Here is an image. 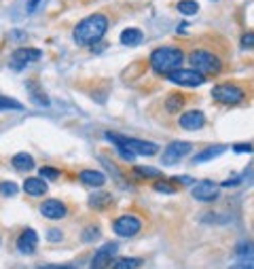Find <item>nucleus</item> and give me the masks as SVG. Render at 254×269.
I'll return each instance as SVG.
<instances>
[{
	"label": "nucleus",
	"instance_id": "1",
	"mask_svg": "<svg viewBox=\"0 0 254 269\" xmlns=\"http://www.w3.org/2000/svg\"><path fill=\"white\" fill-rule=\"evenodd\" d=\"M106 32H108V17L102 13H93L89 17H85L75 28V43L93 47L95 43H100L104 39Z\"/></svg>",
	"mask_w": 254,
	"mask_h": 269
},
{
	"label": "nucleus",
	"instance_id": "2",
	"mask_svg": "<svg viewBox=\"0 0 254 269\" xmlns=\"http://www.w3.org/2000/svg\"><path fill=\"white\" fill-rule=\"evenodd\" d=\"M183 60H185V55L178 47H159V49H155L149 57L151 68L161 76H167V74H172L174 70H178Z\"/></svg>",
	"mask_w": 254,
	"mask_h": 269
},
{
	"label": "nucleus",
	"instance_id": "3",
	"mask_svg": "<svg viewBox=\"0 0 254 269\" xmlns=\"http://www.w3.org/2000/svg\"><path fill=\"white\" fill-rule=\"evenodd\" d=\"M189 64L193 66L191 70H195V72L203 74V76H208V74H219L221 70H223V62H221V57L208 51V49H195V51H191L189 55Z\"/></svg>",
	"mask_w": 254,
	"mask_h": 269
},
{
	"label": "nucleus",
	"instance_id": "4",
	"mask_svg": "<svg viewBox=\"0 0 254 269\" xmlns=\"http://www.w3.org/2000/svg\"><path fill=\"white\" fill-rule=\"evenodd\" d=\"M106 140H111V142L117 144V146L127 148L129 153H134V155H147V157H153V155H157V150H159V146L153 144V142H147V140L125 138V136H119V134H113V132H108V134H106Z\"/></svg>",
	"mask_w": 254,
	"mask_h": 269
},
{
	"label": "nucleus",
	"instance_id": "5",
	"mask_svg": "<svg viewBox=\"0 0 254 269\" xmlns=\"http://www.w3.org/2000/svg\"><path fill=\"white\" fill-rule=\"evenodd\" d=\"M212 98L225 106H235V104H241L246 100V91L233 83H221L212 89Z\"/></svg>",
	"mask_w": 254,
	"mask_h": 269
},
{
	"label": "nucleus",
	"instance_id": "6",
	"mask_svg": "<svg viewBox=\"0 0 254 269\" xmlns=\"http://www.w3.org/2000/svg\"><path fill=\"white\" fill-rule=\"evenodd\" d=\"M167 79H169V83L180 85V87H201L205 83V76L191 68H178L172 74H167Z\"/></svg>",
	"mask_w": 254,
	"mask_h": 269
},
{
	"label": "nucleus",
	"instance_id": "7",
	"mask_svg": "<svg viewBox=\"0 0 254 269\" xmlns=\"http://www.w3.org/2000/svg\"><path fill=\"white\" fill-rule=\"evenodd\" d=\"M193 150V144L191 142H183V140H176V142L167 144V148L161 153V163L163 166H174V163L183 161L189 153Z\"/></svg>",
	"mask_w": 254,
	"mask_h": 269
},
{
	"label": "nucleus",
	"instance_id": "8",
	"mask_svg": "<svg viewBox=\"0 0 254 269\" xmlns=\"http://www.w3.org/2000/svg\"><path fill=\"white\" fill-rule=\"evenodd\" d=\"M115 233L121 238H131V236H136V233L142 229V220L134 214H123V216H119L115 220V225H113Z\"/></svg>",
	"mask_w": 254,
	"mask_h": 269
},
{
	"label": "nucleus",
	"instance_id": "9",
	"mask_svg": "<svg viewBox=\"0 0 254 269\" xmlns=\"http://www.w3.org/2000/svg\"><path fill=\"white\" fill-rule=\"evenodd\" d=\"M219 193H221V186L216 182H210V180L195 182L193 189H191V195L195 197L197 202H203V204H210L214 200H219Z\"/></svg>",
	"mask_w": 254,
	"mask_h": 269
},
{
	"label": "nucleus",
	"instance_id": "10",
	"mask_svg": "<svg viewBox=\"0 0 254 269\" xmlns=\"http://www.w3.org/2000/svg\"><path fill=\"white\" fill-rule=\"evenodd\" d=\"M41 49H34V47H19V49H15L13 51V66L17 68V70H21L23 66H28L30 62H39L41 60Z\"/></svg>",
	"mask_w": 254,
	"mask_h": 269
},
{
	"label": "nucleus",
	"instance_id": "11",
	"mask_svg": "<svg viewBox=\"0 0 254 269\" xmlns=\"http://www.w3.org/2000/svg\"><path fill=\"white\" fill-rule=\"evenodd\" d=\"M117 252V244H104V246L93 254V259H91V269H108L111 267V261H113V256Z\"/></svg>",
	"mask_w": 254,
	"mask_h": 269
},
{
	"label": "nucleus",
	"instance_id": "12",
	"mask_svg": "<svg viewBox=\"0 0 254 269\" xmlns=\"http://www.w3.org/2000/svg\"><path fill=\"white\" fill-rule=\"evenodd\" d=\"M41 214L45 218H49V220H59V218H64L68 214V208H66L64 202H59V200H47L41 206Z\"/></svg>",
	"mask_w": 254,
	"mask_h": 269
},
{
	"label": "nucleus",
	"instance_id": "13",
	"mask_svg": "<svg viewBox=\"0 0 254 269\" xmlns=\"http://www.w3.org/2000/svg\"><path fill=\"white\" fill-rule=\"evenodd\" d=\"M36 244H39V236H36L34 229H23L21 236L17 238V250L21 254H32L36 250Z\"/></svg>",
	"mask_w": 254,
	"mask_h": 269
},
{
	"label": "nucleus",
	"instance_id": "14",
	"mask_svg": "<svg viewBox=\"0 0 254 269\" xmlns=\"http://www.w3.org/2000/svg\"><path fill=\"white\" fill-rule=\"evenodd\" d=\"M180 127H185V130H201L203 123H205V114L201 110H189L180 117Z\"/></svg>",
	"mask_w": 254,
	"mask_h": 269
},
{
	"label": "nucleus",
	"instance_id": "15",
	"mask_svg": "<svg viewBox=\"0 0 254 269\" xmlns=\"http://www.w3.org/2000/svg\"><path fill=\"white\" fill-rule=\"evenodd\" d=\"M79 180L85 184V186H93V189H100V186L106 184V176L98 170H83L79 174Z\"/></svg>",
	"mask_w": 254,
	"mask_h": 269
},
{
	"label": "nucleus",
	"instance_id": "16",
	"mask_svg": "<svg viewBox=\"0 0 254 269\" xmlns=\"http://www.w3.org/2000/svg\"><path fill=\"white\" fill-rule=\"evenodd\" d=\"M227 150V146L223 144H214V146H208V148H203L201 153H197L195 157H193V163H205V161H212L216 157H221L223 153Z\"/></svg>",
	"mask_w": 254,
	"mask_h": 269
},
{
	"label": "nucleus",
	"instance_id": "17",
	"mask_svg": "<svg viewBox=\"0 0 254 269\" xmlns=\"http://www.w3.org/2000/svg\"><path fill=\"white\" fill-rule=\"evenodd\" d=\"M26 87H28V93H30V98H32V102L34 104H39V106H49V98H47V93L39 87V83H36V81H28L26 83Z\"/></svg>",
	"mask_w": 254,
	"mask_h": 269
},
{
	"label": "nucleus",
	"instance_id": "18",
	"mask_svg": "<svg viewBox=\"0 0 254 269\" xmlns=\"http://www.w3.org/2000/svg\"><path fill=\"white\" fill-rule=\"evenodd\" d=\"M23 191H26L28 195L32 197H39V195H45L47 193V182L39 176V178H26V182H23Z\"/></svg>",
	"mask_w": 254,
	"mask_h": 269
},
{
	"label": "nucleus",
	"instance_id": "19",
	"mask_svg": "<svg viewBox=\"0 0 254 269\" xmlns=\"http://www.w3.org/2000/svg\"><path fill=\"white\" fill-rule=\"evenodd\" d=\"M144 41V34L138 30V28H127L121 32V43L127 45V47H136Z\"/></svg>",
	"mask_w": 254,
	"mask_h": 269
},
{
	"label": "nucleus",
	"instance_id": "20",
	"mask_svg": "<svg viewBox=\"0 0 254 269\" xmlns=\"http://www.w3.org/2000/svg\"><path fill=\"white\" fill-rule=\"evenodd\" d=\"M11 163H13V168L19 170V172H30V170H34V157L28 155V153H17Z\"/></svg>",
	"mask_w": 254,
	"mask_h": 269
},
{
	"label": "nucleus",
	"instance_id": "21",
	"mask_svg": "<svg viewBox=\"0 0 254 269\" xmlns=\"http://www.w3.org/2000/svg\"><path fill=\"white\" fill-rule=\"evenodd\" d=\"M89 206H91L93 210H104V208L111 206V195H108V193L91 195V197H89Z\"/></svg>",
	"mask_w": 254,
	"mask_h": 269
},
{
	"label": "nucleus",
	"instance_id": "22",
	"mask_svg": "<svg viewBox=\"0 0 254 269\" xmlns=\"http://www.w3.org/2000/svg\"><path fill=\"white\" fill-rule=\"evenodd\" d=\"M178 11H180V15L191 17V15H195L197 11H199V5L195 3V0H180V3H178Z\"/></svg>",
	"mask_w": 254,
	"mask_h": 269
},
{
	"label": "nucleus",
	"instance_id": "23",
	"mask_svg": "<svg viewBox=\"0 0 254 269\" xmlns=\"http://www.w3.org/2000/svg\"><path fill=\"white\" fill-rule=\"evenodd\" d=\"M183 104H185V98L180 96V93H172V96L167 98V102H165V108H167V112H178L180 108H183Z\"/></svg>",
	"mask_w": 254,
	"mask_h": 269
},
{
	"label": "nucleus",
	"instance_id": "24",
	"mask_svg": "<svg viewBox=\"0 0 254 269\" xmlns=\"http://www.w3.org/2000/svg\"><path fill=\"white\" fill-rule=\"evenodd\" d=\"M142 265V259H131V256H125V259H117L113 269H138Z\"/></svg>",
	"mask_w": 254,
	"mask_h": 269
},
{
	"label": "nucleus",
	"instance_id": "25",
	"mask_svg": "<svg viewBox=\"0 0 254 269\" xmlns=\"http://www.w3.org/2000/svg\"><path fill=\"white\" fill-rule=\"evenodd\" d=\"M134 172H136V176H140V178H159L161 176V170L151 168V166H138Z\"/></svg>",
	"mask_w": 254,
	"mask_h": 269
},
{
	"label": "nucleus",
	"instance_id": "26",
	"mask_svg": "<svg viewBox=\"0 0 254 269\" xmlns=\"http://www.w3.org/2000/svg\"><path fill=\"white\" fill-rule=\"evenodd\" d=\"M0 110H23V104L13 98L0 96Z\"/></svg>",
	"mask_w": 254,
	"mask_h": 269
},
{
	"label": "nucleus",
	"instance_id": "27",
	"mask_svg": "<svg viewBox=\"0 0 254 269\" xmlns=\"http://www.w3.org/2000/svg\"><path fill=\"white\" fill-rule=\"evenodd\" d=\"M17 191H19V186H17L13 180H5V182H0V195H5V197H13Z\"/></svg>",
	"mask_w": 254,
	"mask_h": 269
},
{
	"label": "nucleus",
	"instance_id": "28",
	"mask_svg": "<svg viewBox=\"0 0 254 269\" xmlns=\"http://www.w3.org/2000/svg\"><path fill=\"white\" fill-rule=\"evenodd\" d=\"M153 189H155L157 193H167V195L176 193V186H172V180H159V182H155Z\"/></svg>",
	"mask_w": 254,
	"mask_h": 269
},
{
	"label": "nucleus",
	"instance_id": "29",
	"mask_svg": "<svg viewBox=\"0 0 254 269\" xmlns=\"http://www.w3.org/2000/svg\"><path fill=\"white\" fill-rule=\"evenodd\" d=\"M100 236H102V233H100V229L98 227H87V229H85L83 231V242H95V240H100Z\"/></svg>",
	"mask_w": 254,
	"mask_h": 269
},
{
	"label": "nucleus",
	"instance_id": "30",
	"mask_svg": "<svg viewBox=\"0 0 254 269\" xmlns=\"http://www.w3.org/2000/svg\"><path fill=\"white\" fill-rule=\"evenodd\" d=\"M59 176V170L57 168H51V166H43L41 168V178L43 180H55Z\"/></svg>",
	"mask_w": 254,
	"mask_h": 269
},
{
	"label": "nucleus",
	"instance_id": "31",
	"mask_svg": "<svg viewBox=\"0 0 254 269\" xmlns=\"http://www.w3.org/2000/svg\"><path fill=\"white\" fill-rule=\"evenodd\" d=\"M235 254H254V242H239L235 246Z\"/></svg>",
	"mask_w": 254,
	"mask_h": 269
},
{
	"label": "nucleus",
	"instance_id": "32",
	"mask_svg": "<svg viewBox=\"0 0 254 269\" xmlns=\"http://www.w3.org/2000/svg\"><path fill=\"white\" fill-rule=\"evenodd\" d=\"M239 43H241V49H254V32H246Z\"/></svg>",
	"mask_w": 254,
	"mask_h": 269
},
{
	"label": "nucleus",
	"instance_id": "33",
	"mask_svg": "<svg viewBox=\"0 0 254 269\" xmlns=\"http://www.w3.org/2000/svg\"><path fill=\"white\" fill-rule=\"evenodd\" d=\"M229 269H254V259H246V261H241V263H235Z\"/></svg>",
	"mask_w": 254,
	"mask_h": 269
},
{
	"label": "nucleus",
	"instance_id": "34",
	"mask_svg": "<svg viewBox=\"0 0 254 269\" xmlns=\"http://www.w3.org/2000/svg\"><path fill=\"white\" fill-rule=\"evenodd\" d=\"M233 150L235 153H252V144H233Z\"/></svg>",
	"mask_w": 254,
	"mask_h": 269
},
{
	"label": "nucleus",
	"instance_id": "35",
	"mask_svg": "<svg viewBox=\"0 0 254 269\" xmlns=\"http://www.w3.org/2000/svg\"><path fill=\"white\" fill-rule=\"evenodd\" d=\"M117 150H119V155L123 157V159H127V161H134V157H136L134 153H129V150H127V148H123V146H117Z\"/></svg>",
	"mask_w": 254,
	"mask_h": 269
},
{
	"label": "nucleus",
	"instance_id": "36",
	"mask_svg": "<svg viewBox=\"0 0 254 269\" xmlns=\"http://www.w3.org/2000/svg\"><path fill=\"white\" fill-rule=\"evenodd\" d=\"M47 240H49V242H62V231L51 229V231H49V236H47Z\"/></svg>",
	"mask_w": 254,
	"mask_h": 269
},
{
	"label": "nucleus",
	"instance_id": "37",
	"mask_svg": "<svg viewBox=\"0 0 254 269\" xmlns=\"http://www.w3.org/2000/svg\"><path fill=\"white\" fill-rule=\"evenodd\" d=\"M241 180H244V176H237V178H231V180H225L221 186H227V189H229V186H237Z\"/></svg>",
	"mask_w": 254,
	"mask_h": 269
},
{
	"label": "nucleus",
	"instance_id": "38",
	"mask_svg": "<svg viewBox=\"0 0 254 269\" xmlns=\"http://www.w3.org/2000/svg\"><path fill=\"white\" fill-rule=\"evenodd\" d=\"M172 182H183V184H195V180L189 178V176H174Z\"/></svg>",
	"mask_w": 254,
	"mask_h": 269
},
{
	"label": "nucleus",
	"instance_id": "39",
	"mask_svg": "<svg viewBox=\"0 0 254 269\" xmlns=\"http://www.w3.org/2000/svg\"><path fill=\"white\" fill-rule=\"evenodd\" d=\"M39 3H41V0H30V3H28V11H30V13H32L36 7H39Z\"/></svg>",
	"mask_w": 254,
	"mask_h": 269
},
{
	"label": "nucleus",
	"instance_id": "40",
	"mask_svg": "<svg viewBox=\"0 0 254 269\" xmlns=\"http://www.w3.org/2000/svg\"><path fill=\"white\" fill-rule=\"evenodd\" d=\"M41 269H72V267H66V265H49V267H41Z\"/></svg>",
	"mask_w": 254,
	"mask_h": 269
}]
</instances>
